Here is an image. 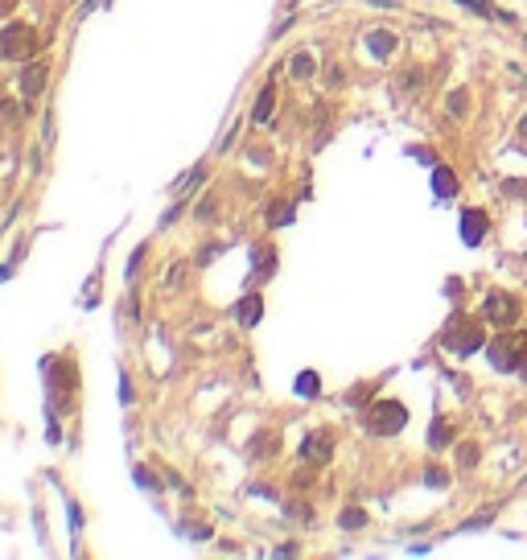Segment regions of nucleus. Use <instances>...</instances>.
Masks as SVG:
<instances>
[{
    "label": "nucleus",
    "instance_id": "nucleus-1",
    "mask_svg": "<svg viewBox=\"0 0 527 560\" xmlns=\"http://www.w3.org/2000/svg\"><path fill=\"white\" fill-rule=\"evenodd\" d=\"M37 49H41V37H37L33 25L12 21V25L0 29V58H8V62H29Z\"/></svg>",
    "mask_w": 527,
    "mask_h": 560
},
{
    "label": "nucleus",
    "instance_id": "nucleus-2",
    "mask_svg": "<svg viewBox=\"0 0 527 560\" xmlns=\"http://www.w3.org/2000/svg\"><path fill=\"white\" fill-rule=\"evenodd\" d=\"M404 425H408V408H404L400 400H379V404H371V412H367V429H371L375 437H396Z\"/></svg>",
    "mask_w": 527,
    "mask_h": 560
},
{
    "label": "nucleus",
    "instance_id": "nucleus-3",
    "mask_svg": "<svg viewBox=\"0 0 527 560\" xmlns=\"http://www.w3.org/2000/svg\"><path fill=\"white\" fill-rule=\"evenodd\" d=\"M486 355L499 371H519V363L527 355V338L524 334H499L495 342H486Z\"/></svg>",
    "mask_w": 527,
    "mask_h": 560
},
{
    "label": "nucleus",
    "instance_id": "nucleus-4",
    "mask_svg": "<svg viewBox=\"0 0 527 560\" xmlns=\"http://www.w3.org/2000/svg\"><path fill=\"white\" fill-rule=\"evenodd\" d=\"M458 322H462V313H453V322H449V330H445L441 338H445V346H449V350H458V355L466 359V355H474L478 346H486V334H482V326H478V322H474V326H466V330H458Z\"/></svg>",
    "mask_w": 527,
    "mask_h": 560
},
{
    "label": "nucleus",
    "instance_id": "nucleus-5",
    "mask_svg": "<svg viewBox=\"0 0 527 560\" xmlns=\"http://www.w3.org/2000/svg\"><path fill=\"white\" fill-rule=\"evenodd\" d=\"M519 317V297H511V293H503V289H495L491 297H486V305H482V322H491V326H511Z\"/></svg>",
    "mask_w": 527,
    "mask_h": 560
},
{
    "label": "nucleus",
    "instance_id": "nucleus-6",
    "mask_svg": "<svg viewBox=\"0 0 527 560\" xmlns=\"http://www.w3.org/2000/svg\"><path fill=\"white\" fill-rule=\"evenodd\" d=\"M330 453H334V437H330V433H313V437L301 445V458H305V462H313V466L330 462Z\"/></svg>",
    "mask_w": 527,
    "mask_h": 560
},
{
    "label": "nucleus",
    "instance_id": "nucleus-7",
    "mask_svg": "<svg viewBox=\"0 0 527 560\" xmlns=\"http://www.w3.org/2000/svg\"><path fill=\"white\" fill-rule=\"evenodd\" d=\"M45 74H49V66H45V62L25 66V70H21V95H25V99L41 95V91H45Z\"/></svg>",
    "mask_w": 527,
    "mask_h": 560
},
{
    "label": "nucleus",
    "instance_id": "nucleus-8",
    "mask_svg": "<svg viewBox=\"0 0 527 560\" xmlns=\"http://www.w3.org/2000/svg\"><path fill=\"white\" fill-rule=\"evenodd\" d=\"M482 235H486V214L482 210H462V239H466V247H478Z\"/></svg>",
    "mask_w": 527,
    "mask_h": 560
},
{
    "label": "nucleus",
    "instance_id": "nucleus-9",
    "mask_svg": "<svg viewBox=\"0 0 527 560\" xmlns=\"http://www.w3.org/2000/svg\"><path fill=\"white\" fill-rule=\"evenodd\" d=\"M433 190H437V198H453V194H458V177H453V169L437 165V169H433Z\"/></svg>",
    "mask_w": 527,
    "mask_h": 560
},
{
    "label": "nucleus",
    "instance_id": "nucleus-10",
    "mask_svg": "<svg viewBox=\"0 0 527 560\" xmlns=\"http://www.w3.org/2000/svg\"><path fill=\"white\" fill-rule=\"evenodd\" d=\"M367 45H371L375 58H388V54L396 49V37H392L388 29H375V33H367Z\"/></svg>",
    "mask_w": 527,
    "mask_h": 560
},
{
    "label": "nucleus",
    "instance_id": "nucleus-11",
    "mask_svg": "<svg viewBox=\"0 0 527 560\" xmlns=\"http://www.w3.org/2000/svg\"><path fill=\"white\" fill-rule=\"evenodd\" d=\"M260 305H264V301H260L256 293L243 297V301H239V322H243V326H256V322H260Z\"/></svg>",
    "mask_w": 527,
    "mask_h": 560
},
{
    "label": "nucleus",
    "instance_id": "nucleus-12",
    "mask_svg": "<svg viewBox=\"0 0 527 560\" xmlns=\"http://www.w3.org/2000/svg\"><path fill=\"white\" fill-rule=\"evenodd\" d=\"M289 74L293 78H313V58L309 54H293L289 58Z\"/></svg>",
    "mask_w": 527,
    "mask_h": 560
},
{
    "label": "nucleus",
    "instance_id": "nucleus-13",
    "mask_svg": "<svg viewBox=\"0 0 527 560\" xmlns=\"http://www.w3.org/2000/svg\"><path fill=\"white\" fill-rule=\"evenodd\" d=\"M272 103H276V87H264V91L256 95V120H260V124L272 115Z\"/></svg>",
    "mask_w": 527,
    "mask_h": 560
},
{
    "label": "nucleus",
    "instance_id": "nucleus-14",
    "mask_svg": "<svg viewBox=\"0 0 527 560\" xmlns=\"http://www.w3.org/2000/svg\"><path fill=\"white\" fill-rule=\"evenodd\" d=\"M449 425H441V421H433V429H429V449H445L449 445Z\"/></svg>",
    "mask_w": 527,
    "mask_h": 560
},
{
    "label": "nucleus",
    "instance_id": "nucleus-15",
    "mask_svg": "<svg viewBox=\"0 0 527 560\" xmlns=\"http://www.w3.org/2000/svg\"><path fill=\"white\" fill-rule=\"evenodd\" d=\"M317 388H322V383H317V371H301L297 392H301V396H317Z\"/></svg>",
    "mask_w": 527,
    "mask_h": 560
},
{
    "label": "nucleus",
    "instance_id": "nucleus-16",
    "mask_svg": "<svg viewBox=\"0 0 527 560\" xmlns=\"http://www.w3.org/2000/svg\"><path fill=\"white\" fill-rule=\"evenodd\" d=\"M338 524H342V528H346V532H359V528H363V524H367V515H363V511H359V507H350V511H342V519H338Z\"/></svg>",
    "mask_w": 527,
    "mask_h": 560
},
{
    "label": "nucleus",
    "instance_id": "nucleus-17",
    "mask_svg": "<svg viewBox=\"0 0 527 560\" xmlns=\"http://www.w3.org/2000/svg\"><path fill=\"white\" fill-rule=\"evenodd\" d=\"M449 115H466V91L449 95Z\"/></svg>",
    "mask_w": 527,
    "mask_h": 560
},
{
    "label": "nucleus",
    "instance_id": "nucleus-18",
    "mask_svg": "<svg viewBox=\"0 0 527 560\" xmlns=\"http://www.w3.org/2000/svg\"><path fill=\"white\" fill-rule=\"evenodd\" d=\"M425 482H429V486H445L449 478H445V470H425Z\"/></svg>",
    "mask_w": 527,
    "mask_h": 560
},
{
    "label": "nucleus",
    "instance_id": "nucleus-19",
    "mask_svg": "<svg viewBox=\"0 0 527 560\" xmlns=\"http://www.w3.org/2000/svg\"><path fill=\"white\" fill-rule=\"evenodd\" d=\"M120 400H124V404H132V383H128V375L120 379Z\"/></svg>",
    "mask_w": 527,
    "mask_h": 560
},
{
    "label": "nucleus",
    "instance_id": "nucleus-20",
    "mask_svg": "<svg viewBox=\"0 0 527 560\" xmlns=\"http://www.w3.org/2000/svg\"><path fill=\"white\" fill-rule=\"evenodd\" d=\"M519 375H524V379H527V355H524V363H519Z\"/></svg>",
    "mask_w": 527,
    "mask_h": 560
},
{
    "label": "nucleus",
    "instance_id": "nucleus-21",
    "mask_svg": "<svg viewBox=\"0 0 527 560\" xmlns=\"http://www.w3.org/2000/svg\"><path fill=\"white\" fill-rule=\"evenodd\" d=\"M519 132H524V136H527V120H524V124H519Z\"/></svg>",
    "mask_w": 527,
    "mask_h": 560
}]
</instances>
